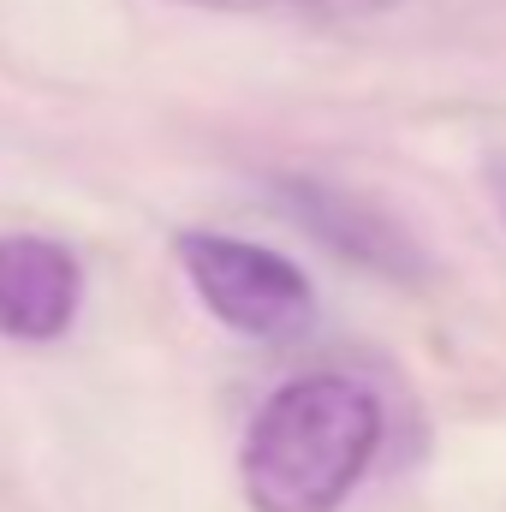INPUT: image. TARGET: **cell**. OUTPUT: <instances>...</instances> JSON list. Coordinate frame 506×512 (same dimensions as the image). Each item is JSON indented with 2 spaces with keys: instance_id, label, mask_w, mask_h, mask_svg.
Returning <instances> with one entry per match:
<instances>
[{
  "instance_id": "3",
  "label": "cell",
  "mask_w": 506,
  "mask_h": 512,
  "mask_svg": "<svg viewBox=\"0 0 506 512\" xmlns=\"http://www.w3.org/2000/svg\"><path fill=\"white\" fill-rule=\"evenodd\" d=\"M84 268L48 233H0V340L48 346L78 322Z\"/></svg>"
},
{
  "instance_id": "1",
  "label": "cell",
  "mask_w": 506,
  "mask_h": 512,
  "mask_svg": "<svg viewBox=\"0 0 506 512\" xmlns=\"http://www.w3.org/2000/svg\"><path fill=\"white\" fill-rule=\"evenodd\" d=\"M381 447V405L352 376L274 387L245 429L239 483L251 512H340Z\"/></svg>"
},
{
  "instance_id": "6",
  "label": "cell",
  "mask_w": 506,
  "mask_h": 512,
  "mask_svg": "<svg viewBox=\"0 0 506 512\" xmlns=\"http://www.w3.org/2000/svg\"><path fill=\"white\" fill-rule=\"evenodd\" d=\"M483 185H489V203H495V215H501V227H506V155L501 161H489Z\"/></svg>"
},
{
  "instance_id": "5",
  "label": "cell",
  "mask_w": 506,
  "mask_h": 512,
  "mask_svg": "<svg viewBox=\"0 0 506 512\" xmlns=\"http://www.w3.org/2000/svg\"><path fill=\"white\" fill-rule=\"evenodd\" d=\"M197 12H239V18H352L370 12L381 0H173Z\"/></svg>"
},
{
  "instance_id": "4",
  "label": "cell",
  "mask_w": 506,
  "mask_h": 512,
  "mask_svg": "<svg viewBox=\"0 0 506 512\" xmlns=\"http://www.w3.org/2000/svg\"><path fill=\"white\" fill-rule=\"evenodd\" d=\"M286 197H292V209L304 215V227H310L316 239L340 245L346 256H358V262H370V268H411L405 239L387 233L370 209L346 203L340 191H328V185H286Z\"/></svg>"
},
{
  "instance_id": "2",
  "label": "cell",
  "mask_w": 506,
  "mask_h": 512,
  "mask_svg": "<svg viewBox=\"0 0 506 512\" xmlns=\"http://www.w3.org/2000/svg\"><path fill=\"white\" fill-rule=\"evenodd\" d=\"M173 256L215 322L245 340H298L316 322V292L298 262L268 245L227 239V233H179Z\"/></svg>"
}]
</instances>
